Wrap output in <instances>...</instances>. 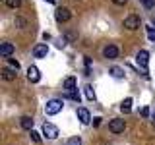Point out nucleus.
I'll return each instance as SVG.
<instances>
[{"mask_svg":"<svg viewBox=\"0 0 155 145\" xmlns=\"http://www.w3.org/2000/svg\"><path fill=\"white\" fill-rule=\"evenodd\" d=\"M62 106H64V103H62L60 99H51V101L45 105V112H47L48 116H54V114H58V112L62 110Z\"/></svg>","mask_w":155,"mask_h":145,"instance_id":"1","label":"nucleus"},{"mask_svg":"<svg viewBox=\"0 0 155 145\" xmlns=\"http://www.w3.org/2000/svg\"><path fill=\"white\" fill-rule=\"evenodd\" d=\"M140 23H142V19H140V16H136V14H130L128 18H124V27L130 29V31H136L140 27Z\"/></svg>","mask_w":155,"mask_h":145,"instance_id":"2","label":"nucleus"},{"mask_svg":"<svg viewBox=\"0 0 155 145\" xmlns=\"http://www.w3.org/2000/svg\"><path fill=\"white\" fill-rule=\"evenodd\" d=\"M43 135H45L47 139H56L58 137V128L51 122H45L43 124Z\"/></svg>","mask_w":155,"mask_h":145,"instance_id":"3","label":"nucleus"},{"mask_svg":"<svg viewBox=\"0 0 155 145\" xmlns=\"http://www.w3.org/2000/svg\"><path fill=\"white\" fill-rule=\"evenodd\" d=\"M136 62H138V66L142 68V70H147V64H149V52H147V50H140L138 54H136Z\"/></svg>","mask_w":155,"mask_h":145,"instance_id":"4","label":"nucleus"},{"mask_svg":"<svg viewBox=\"0 0 155 145\" xmlns=\"http://www.w3.org/2000/svg\"><path fill=\"white\" fill-rule=\"evenodd\" d=\"M124 120H120V118H114V120H110L109 122V130L113 134H122L124 132Z\"/></svg>","mask_w":155,"mask_h":145,"instance_id":"5","label":"nucleus"},{"mask_svg":"<svg viewBox=\"0 0 155 145\" xmlns=\"http://www.w3.org/2000/svg\"><path fill=\"white\" fill-rule=\"evenodd\" d=\"M70 10L68 8H56V12H54V18H56V21H60V23H64V21H68V19H70Z\"/></svg>","mask_w":155,"mask_h":145,"instance_id":"6","label":"nucleus"},{"mask_svg":"<svg viewBox=\"0 0 155 145\" xmlns=\"http://www.w3.org/2000/svg\"><path fill=\"white\" fill-rule=\"evenodd\" d=\"M33 54H35V58H45L48 54V47L47 43H39V45L33 48Z\"/></svg>","mask_w":155,"mask_h":145,"instance_id":"7","label":"nucleus"},{"mask_svg":"<svg viewBox=\"0 0 155 145\" xmlns=\"http://www.w3.org/2000/svg\"><path fill=\"white\" fill-rule=\"evenodd\" d=\"M78 118H80V122H81V124H89V122H91V114H89V110H87L85 106H80V108H78Z\"/></svg>","mask_w":155,"mask_h":145,"instance_id":"8","label":"nucleus"},{"mask_svg":"<svg viewBox=\"0 0 155 145\" xmlns=\"http://www.w3.org/2000/svg\"><path fill=\"white\" fill-rule=\"evenodd\" d=\"M27 77L31 83H37L39 79H41V74H39V68L37 66H29L27 68Z\"/></svg>","mask_w":155,"mask_h":145,"instance_id":"9","label":"nucleus"},{"mask_svg":"<svg viewBox=\"0 0 155 145\" xmlns=\"http://www.w3.org/2000/svg\"><path fill=\"white\" fill-rule=\"evenodd\" d=\"M14 50H16V47H14L12 43H2V45H0V54H2L4 58L12 56V54H14Z\"/></svg>","mask_w":155,"mask_h":145,"instance_id":"10","label":"nucleus"},{"mask_svg":"<svg viewBox=\"0 0 155 145\" xmlns=\"http://www.w3.org/2000/svg\"><path fill=\"white\" fill-rule=\"evenodd\" d=\"M64 89L68 91V93H72V91L78 89V79H76L74 76H70V77H66V79H64Z\"/></svg>","mask_w":155,"mask_h":145,"instance_id":"11","label":"nucleus"},{"mask_svg":"<svg viewBox=\"0 0 155 145\" xmlns=\"http://www.w3.org/2000/svg\"><path fill=\"white\" fill-rule=\"evenodd\" d=\"M103 56H105V58H110V60H113V58H116V56H118V47H114V45L105 47V48H103Z\"/></svg>","mask_w":155,"mask_h":145,"instance_id":"12","label":"nucleus"},{"mask_svg":"<svg viewBox=\"0 0 155 145\" xmlns=\"http://www.w3.org/2000/svg\"><path fill=\"white\" fill-rule=\"evenodd\" d=\"M16 70H12V68H4V70H2V77H4V79H6V81H14V79H16Z\"/></svg>","mask_w":155,"mask_h":145,"instance_id":"13","label":"nucleus"},{"mask_svg":"<svg viewBox=\"0 0 155 145\" xmlns=\"http://www.w3.org/2000/svg\"><path fill=\"white\" fill-rule=\"evenodd\" d=\"M19 124H21V128H23V130H29V132L33 130V118H31V116H23Z\"/></svg>","mask_w":155,"mask_h":145,"instance_id":"14","label":"nucleus"},{"mask_svg":"<svg viewBox=\"0 0 155 145\" xmlns=\"http://www.w3.org/2000/svg\"><path fill=\"white\" fill-rule=\"evenodd\" d=\"M120 110H122L124 114H128L130 110H132V99H130V97H128V99H124V101H122V105H120Z\"/></svg>","mask_w":155,"mask_h":145,"instance_id":"15","label":"nucleus"},{"mask_svg":"<svg viewBox=\"0 0 155 145\" xmlns=\"http://www.w3.org/2000/svg\"><path fill=\"white\" fill-rule=\"evenodd\" d=\"M110 76L116 77V79H120V77H124V70L118 68V66H113V68H110Z\"/></svg>","mask_w":155,"mask_h":145,"instance_id":"16","label":"nucleus"},{"mask_svg":"<svg viewBox=\"0 0 155 145\" xmlns=\"http://www.w3.org/2000/svg\"><path fill=\"white\" fill-rule=\"evenodd\" d=\"M85 97L89 101H95V89L91 85H85Z\"/></svg>","mask_w":155,"mask_h":145,"instance_id":"17","label":"nucleus"},{"mask_svg":"<svg viewBox=\"0 0 155 145\" xmlns=\"http://www.w3.org/2000/svg\"><path fill=\"white\" fill-rule=\"evenodd\" d=\"M6 6H8V8H14V10H16V8H19V6H21V0H6Z\"/></svg>","mask_w":155,"mask_h":145,"instance_id":"18","label":"nucleus"},{"mask_svg":"<svg viewBox=\"0 0 155 145\" xmlns=\"http://www.w3.org/2000/svg\"><path fill=\"white\" fill-rule=\"evenodd\" d=\"M8 68H12V70H19V62L18 60H14V58H8Z\"/></svg>","mask_w":155,"mask_h":145,"instance_id":"19","label":"nucleus"},{"mask_svg":"<svg viewBox=\"0 0 155 145\" xmlns=\"http://www.w3.org/2000/svg\"><path fill=\"white\" fill-rule=\"evenodd\" d=\"M84 62H85V76H89V74H91V58H89V56H85V58H84Z\"/></svg>","mask_w":155,"mask_h":145,"instance_id":"20","label":"nucleus"},{"mask_svg":"<svg viewBox=\"0 0 155 145\" xmlns=\"http://www.w3.org/2000/svg\"><path fill=\"white\" fill-rule=\"evenodd\" d=\"M142 4H143L147 10H153V8H155V0H142Z\"/></svg>","mask_w":155,"mask_h":145,"instance_id":"21","label":"nucleus"},{"mask_svg":"<svg viewBox=\"0 0 155 145\" xmlns=\"http://www.w3.org/2000/svg\"><path fill=\"white\" fill-rule=\"evenodd\" d=\"M145 29H147V39L155 43V29L153 27H145Z\"/></svg>","mask_w":155,"mask_h":145,"instance_id":"22","label":"nucleus"},{"mask_svg":"<svg viewBox=\"0 0 155 145\" xmlns=\"http://www.w3.org/2000/svg\"><path fill=\"white\" fill-rule=\"evenodd\" d=\"M68 99H72V101H76V103H80V93H78V91H72V93H68Z\"/></svg>","mask_w":155,"mask_h":145,"instance_id":"23","label":"nucleus"},{"mask_svg":"<svg viewBox=\"0 0 155 145\" xmlns=\"http://www.w3.org/2000/svg\"><path fill=\"white\" fill-rule=\"evenodd\" d=\"M68 145H81V139L78 137V135H76V137H70V141H68Z\"/></svg>","mask_w":155,"mask_h":145,"instance_id":"24","label":"nucleus"},{"mask_svg":"<svg viewBox=\"0 0 155 145\" xmlns=\"http://www.w3.org/2000/svg\"><path fill=\"white\" fill-rule=\"evenodd\" d=\"M31 139H33L35 143H41V135H39L37 132H33V130H31Z\"/></svg>","mask_w":155,"mask_h":145,"instance_id":"25","label":"nucleus"},{"mask_svg":"<svg viewBox=\"0 0 155 145\" xmlns=\"http://www.w3.org/2000/svg\"><path fill=\"white\" fill-rule=\"evenodd\" d=\"M16 25H19V27H25V19H23V18H16Z\"/></svg>","mask_w":155,"mask_h":145,"instance_id":"26","label":"nucleus"},{"mask_svg":"<svg viewBox=\"0 0 155 145\" xmlns=\"http://www.w3.org/2000/svg\"><path fill=\"white\" fill-rule=\"evenodd\" d=\"M113 2L116 4V6H124V4L128 2V0H113Z\"/></svg>","mask_w":155,"mask_h":145,"instance_id":"27","label":"nucleus"},{"mask_svg":"<svg viewBox=\"0 0 155 145\" xmlns=\"http://www.w3.org/2000/svg\"><path fill=\"white\" fill-rule=\"evenodd\" d=\"M140 112H142V116H149V108H147V106H143Z\"/></svg>","mask_w":155,"mask_h":145,"instance_id":"28","label":"nucleus"},{"mask_svg":"<svg viewBox=\"0 0 155 145\" xmlns=\"http://www.w3.org/2000/svg\"><path fill=\"white\" fill-rule=\"evenodd\" d=\"M101 124V118H93V126H99Z\"/></svg>","mask_w":155,"mask_h":145,"instance_id":"29","label":"nucleus"},{"mask_svg":"<svg viewBox=\"0 0 155 145\" xmlns=\"http://www.w3.org/2000/svg\"><path fill=\"white\" fill-rule=\"evenodd\" d=\"M47 2H48V4H54V0H47Z\"/></svg>","mask_w":155,"mask_h":145,"instance_id":"30","label":"nucleus"},{"mask_svg":"<svg viewBox=\"0 0 155 145\" xmlns=\"http://www.w3.org/2000/svg\"><path fill=\"white\" fill-rule=\"evenodd\" d=\"M153 23H155V18H153Z\"/></svg>","mask_w":155,"mask_h":145,"instance_id":"31","label":"nucleus"}]
</instances>
